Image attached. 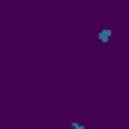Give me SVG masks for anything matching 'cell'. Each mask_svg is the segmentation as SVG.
<instances>
[{"label":"cell","mask_w":129,"mask_h":129,"mask_svg":"<svg viewBox=\"0 0 129 129\" xmlns=\"http://www.w3.org/2000/svg\"><path fill=\"white\" fill-rule=\"evenodd\" d=\"M111 36H114V30H111V27H102V30L96 33V39L102 42V45H105V42H111Z\"/></svg>","instance_id":"6da1fadb"}]
</instances>
